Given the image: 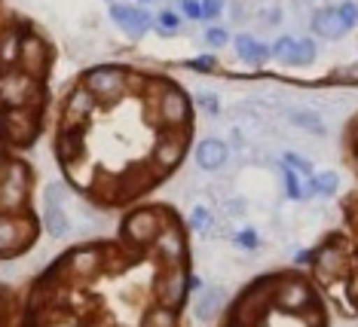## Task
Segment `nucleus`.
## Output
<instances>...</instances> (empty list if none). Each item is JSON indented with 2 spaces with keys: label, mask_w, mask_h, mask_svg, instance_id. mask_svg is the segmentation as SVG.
<instances>
[{
  "label": "nucleus",
  "mask_w": 358,
  "mask_h": 327,
  "mask_svg": "<svg viewBox=\"0 0 358 327\" xmlns=\"http://www.w3.org/2000/svg\"><path fill=\"white\" fill-rule=\"evenodd\" d=\"M294 49H297V37H279L273 43V59H279L285 64H291V59H294Z\"/></svg>",
  "instance_id": "obj_28"
},
{
  "label": "nucleus",
  "mask_w": 358,
  "mask_h": 327,
  "mask_svg": "<svg viewBox=\"0 0 358 327\" xmlns=\"http://www.w3.org/2000/svg\"><path fill=\"white\" fill-rule=\"evenodd\" d=\"M236 52H239V59L248 61V64H264V61L273 55L270 49H266V43H260V40L248 37V34H239V37H236Z\"/></svg>",
  "instance_id": "obj_21"
},
{
  "label": "nucleus",
  "mask_w": 358,
  "mask_h": 327,
  "mask_svg": "<svg viewBox=\"0 0 358 327\" xmlns=\"http://www.w3.org/2000/svg\"><path fill=\"white\" fill-rule=\"evenodd\" d=\"M141 3H153V0H141Z\"/></svg>",
  "instance_id": "obj_39"
},
{
  "label": "nucleus",
  "mask_w": 358,
  "mask_h": 327,
  "mask_svg": "<svg viewBox=\"0 0 358 327\" xmlns=\"http://www.w3.org/2000/svg\"><path fill=\"white\" fill-rule=\"evenodd\" d=\"M43 226L52 239H62L71 230L68 217V193H64L62 181H50L43 190Z\"/></svg>",
  "instance_id": "obj_7"
},
{
  "label": "nucleus",
  "mask_w": 358,
  "mask_h": 327,
  "mask_svg": "<svg viewBox=\"0 0 358 327\" xmlns=\"http://www.w3.org/2000/svg\"><path fill=\"white\" fill-rule=\"evenodd\" d=\"M144 327H178L175 324V312L172 309H166V306L150 309V312L144 315Z\"/></svg>",
  "instance_id": "obj_26"
},
{
  "label": "nucleus",
  "mask_w": 358,
  "mask_h": 327,
  "mask_svg": "<svg viewBox=\"0 0 358 327\" xmlns=\"http://www.w3.org/2000/svg\"><path fill=\"white\" fill-rule=\"evenodd\" d=\"M187 291H190V275L184 272V266L166 269V272L157 279V300H159V306H166V309L181 306Z\"/></svg>",
  "instance_id": "obj_12"
},
{
  "label": "nucleus",
  "mask_w": 358,
  "mask_h": 327,
  "mask_svg": "<svg viewBox=\"0 0 358 327\" xmlns=\"http://www.w3.org/2000/svg\"><path fill=\"white\" fill-rule=\"evenodd\" d=\"M288 119L294 122V126H300V129H306V132H315V135H324V122L315 117L313 110H288Z\"/></svg>",
  "instance_id": "obj_23"
},
{
  "label": "nucleus",
  "mask_w": 358,
  "mask_h": 327,
  "mask_svg": "<svg viewBox=\"0 0 358 327\" xmlns=\"http://www.w3.org/2000/svg\"><path fill=\"white\" fill-rule=\"evenodd\" d=\"M129 83H132V73L126 68H113V64L92 68L83 80V86L99 98V104H110V101H117V98H123L129 92Z\"/></svg>",
  "instance_id": "obj_3"
},
{
  "label": "nucleus",
  "mask_w": 358,
  "mask_h": 327,
  "mask_svg": "<svg viewBox=\"0 0 358 327\" xmlns=\"http://www.w3.org/2000/svg\"><path fill=\"white\" fill-rule=\"evenodd\" d=\"M315 61V43L309 37L297 40V49H294V59H291V64L294 68H303V64H313Z\"/></svg>",
  "instance_id": "obj_27"
},
{
  "label": "nucleus",
  "mask_w": 358,
  "mask_h": 327,
  "mask_svg": "<svg viewBox=\"0 0 358 327\" xmlns=\"http://www.w3.org/2000/svg\"><path fill=\"white\" fill-rule=\"evenodd\" d=\"M40 80L22 68L0 71V104L3 108H40Z\"/></svg>",
  "instance_id": "obj_1"
},
{
  "label": "nucleus",
  "mask_w": 358,
  "mask_h": 327,
  "mask_svg": "<svg viewBox=\"0 0 358 327\" xmlns=\"http://www.w3.org/2000/svg\"><path fill=\"white\" fill-rule=\"evenodd\" d=\"M3 168H6V159H3V150H0V175H3Z\"/></svg>",
  "instance_id": "obj_38"
},
{
  "label": "nucleus",
  "mask_w": 358,
  "mask_h": 327,
  "mask_svg": "<svg viewBox=\"0 0 358 327\" xmlns=\"http://www.w3.org/2000/svg\"><path fill=\"white\" fill-rule=\"evenodd\" d=\"M64 171H68V181L74 184V187H80V190H89V187H95V181H99V175H95L92 168H86L83 159L68 162V166H64Z\"/></svg>",
  "instance_id": "obj_22"
},
{
  "label": "nucleus",
  "mask_w": 358,
  "mask_h": 327,
  "mask_svg": "<svg viewBox=\"0 0 358 327\" xmlns=\"http://www.w3.org/2000/svg\"><path fill=\"white\" fill-rule=\"evenodd\" d=\"M95 104H99V98L89 92L86 86H77L74 92L68 95V101H64V119H62L64 132H68V129H83V122L89 119V113L95 110Z\"/></svg>",
  "instance_id": "obj_13"
},
{
  "label": "nucleus",
  "mask_w": 358,
  "mask_h": 327,
  "mask_svg": "<svg viewBox=\"0 0 358 327\" xmlns=\"http://www.w3.org/2000/svg\"><path fill=\"white\" fill-rule=\"evenodd\" d=\"M157 117L162 119V126L166 129L187 132V126H190V98H187L181 89L169 86L166 92L157 98Z\"/></svg>",
  "instance_id": "obj_8"
},
{
  "label": "nucleus",
  "mask_w": 358,
  "mask_h": 327,
  "mask_svg": "<svg viewBox=\"0 0 358 327\" xmlns=\"http://www.w3.org/2000/svg\"><path fill=\"white\" fill-rule=\"evenodd\" d=\"M37 226L28 215H0V257H15L34 245Z\"/></svg>",
  "instance_id": "obj_4"
},
{
  "label": "nucleus",
  "mask_w": 358,
  "mask_h": 327,
  "mask_svg": "<svg viewBox=\"0 0 358 327\" xmlns=\"http://www.w3.org/2000/svg\"><path fill=\"white\" fill-rule=\"evenodd\" d=\"M340 187V177L334 175V171H324V175H315V177H309V184H306V193H324V196H331L334 190Z\"/></svg>",
  "instance_id": "obj_24"
},
{
  "label": "nucleus",
  "mask_w": 358,
  "mask_h": 327,
  "mask_svg": "<svg viewBox=\"0 0 358 327\" xmlns=\"http://www.w3.org/2000/svg\"><path fill=\"white\" fill-rule=\"evenodd\" d=\"M181 10H184L187 19L199 22L202 19V0H181Z\"/></svg>",
  "instance_id": "obj_33"
},
{
  "label": "nucleus",
  "mask_w": 358,
  "mask_h": 327,
  "mask_svg": "<svg viewBox=\"0 0 358 327\" xmlns=\"http://www.w3.org/2000/svg\"><path fill=\"white\" fill-rule=\"evenodd\" d=\"M153 251H157L159 260L169 269H172V266H184V260H187V239H184V233L178 230V224L166 220L162 233L157 235V242H153Z\"/></svg>",
  "instance_id": "obj_11"
},
{
  "label": "nucleus",
  "mask_w": 358,
  "mask_h": 327,
  "mask_svg": "<svg viewBox=\"0 0 358 327\" xmlns=\"http://www.w3.org/2000/svg\"><path fill=\"white\" fill-rule=\"evenodd\" d=\"M157 28L162 34H175V31L181 28V19H178V13H172V10H162L157 15Z\"/></svg>",
  "instance_id": "obj_29"
},
{
  "label": "nucleus",
  "mask_w": 358,
  "mask_h": 327,
  "mask_svg": "<svg viewBox=\"0 0 358 327\" xmlns=\"http://www.w3.org/2000/svg\"><path fill=\"white\" fill-rule=\"evenodd\" d=\"M285 166L294 168L297 175H309V171H313V166H309L303 157H297V153H285Z\"/></svg>",
  "instance_id": "obj_31"
},
{
  "label": "nucleus",
  "mask_w": 358,
  "mask_h": 327,
  "mask_svg": "<svg viewBox=\"0 0 358 327\" xmlns=\"http://www.w3.org/2000/svg\"><path fill=\"white\" fill-rule=\"evenodd\" d=\"M236 245H239V248H257V233L255 230L236 233Z\"/></svg>",
  "instance_id": "obj_35"
},
{
  "label": "nucleus",
  "mask_w": 358,
  "mask_h": 327,
  "mask_svg": "<svg viewBox=\"0 0 358 327\" xmlns=\"http://www.w3.org/2000/svg\"><path fill=\"white\" fill-rule=\"evenodd\" d=\"M227 40H230V34H227L224 28H208V31H206V43H208V46H217V49H221Z\"/></svg>",
  "instance_id": "obj_32"
},
{
  "label": "nucleus",
  "mask_w": 358,
  "mask_h": 327,
  "mask_svg": "<svg viewBox=\"0 0 358 327\" xmlns=\"http://www.w3.org/2000/svg\"><path fill=\"white\" fill-rule=\"evenodd\" d=\"M28 28H6L0 34V71L19 68V52H22V37Z\"/></svg>",
  "instance_id": "obj_19"
},
{
  "label": "nucleus",
  "mask_w": 358,
  "mask_h": 327,
  "mask_svg": "<svg viewBox=\"0 0 358 327\" xmlns=\"http://www.w3.org/2000/svg\"><path fill=\"white\" fill-rule=\"evenodd\" d=\"M224 303H227V291L224 288H206V291H199L196 303H193V315H196V321L208 324L211 318L224 309Z\"/></svg>",
  "instance_id": "obj_18"
},
{
  "label": "nucleus",
  "mask_w": 358,
  "mask_h": 327,
  "mask_svg": "<svg viewBox=\"0 0 358 327\" xmlns=\"http://www.w3.org/2000/svg\"><path fill=\"white\" fill-rule=\"evenodd\" d=\"M184 150H187V132H175V129H166L159 141L153 144V168L172 171L175 166H181Z\"/></svg>",
  "instance_id": "obj_10"
},
{
  "label": "nucleus",
  "mask_w": 358,
  "mask_h": 327,
  "mask_svg": "<svg viewBox=\"0 0 358 327\" xmlns=\"http://www.w3.org/2000/svg\"><path fill=\"white\" fill-rule=\"evenodd\" d=\"M162 226H166V217L159 208H135L123 220V239L135 248H150L162 233Z\"/></svg>",
  "instance_id": "obj_5"
},
{
  "label": "nucleus",
  "mask_w": 358,
  "mask_h": 327,
  "mask_svg": "<svg viewBox=\"0 0 358 327\" xmlns=\"http://www.w3.org/2000/svg\"><path fill=\"white\" fill-rule=\"evenodd\" d=\"M28 184H31V171L25 162L10 159L0 175V215H15L25 208L28 202Z\"/></svg>",
  "instance_id": "obj_2"
},
{
  "label": "nucleus",
  "mask_w": 358,
  "mask_h": 327,
  "mask_svg": "<svg viewBox=\"0 0 358 327\" xmlns=\"http://www.w3.org/2000/svg\"><path fill=\"white\" fill-rule=\"evenodd\" d=\"M224 10V0H202V19H217Z\"/></svg>",
  "instance_id": "obj_34"
},
{
  "label": "nucleus",
  "mask_w": 358,
  "mask_h": 327,
  "mask_svg": "<svg viewBox=\"0 0 358 327\" xmlns=\"http://www.w3.org/2000/svg\"><path fill=\"white\" fill-rule=\"evenodd\" d=\"M196 101H199V104H202V108H206L208 113H217V108H221V104H217V101H215V98H211V95H199Z\"/></svg>",
  "instance_id": "obj_37"
},
{
  "label": "nucleus",
  "mask_w": 358,
  "mask_h": 327,
  "mask_svg": "<svg viewBox=\"0 0 358 327\" xmlns=\"http://www.w3.org/2000/svg\"><path fill=\"white\" fill-rule=\"evenodd\" d=\"M313 31L319 37H324V40H340L349 28H346V22L340 19L337 6H324V10H319L313 15Z\"/></svg>",
  "instance_id": "obj_17"
},
{
  "label": "nucleus",
  "mask_w": 358,
  "mask_h": 327,
  "mask_svg": "<svg viewBox=\"0 0 358 327\" xmlns=\"http://www.w3.org/2000/svg\"><path fill=\"white\" fill-rule=\"evenodd\" d=\"M19 68L34 80H43L46 71H50V43L43 37L25 31L22 37V52H19Z\"/></svg>",
  "instance_id": "obj_9"
},
{
  "label": "nucleus",
  "mask_w": 358,
  "mask_h": 327,
  "mask_svg": "<svg viewBox=\"0 0 358 327\" xmlns=\"http://www.w3.org/2000/svg\"><path fill=\"white\" fill-rule=\"evenodd\" d=\"M227 159H230V147L221 138H206V141H199L196 147V166L202 171H221L227 166Z\"/></svg>",
  "instance_id": "obj_15"
},
{
  "label": "nucleus",
  "mask_w": 358,
  "mask_h": 327,
  "mask_svg": "<svg viewBox=\"0 0 358 327\" xmlns=\"http://www.w3.org/2000/svg\"><path fill=\"white\" fill-rule=\"evenodd\" d=\"M337 13H340V19L346 22V28H355V24H358V3H352V0L340 3V6H337Z\"/></svg>",
  "instance_id": "obj_30"
},
{
  "label": "nucleus",
  "mask_w": 358,
  "mask_h": 327,
  "mask_svg": "<svg viewBox=\"0 0 358 327\" xmlns=\"http://www.w3.org/2000/svg\"><path fill=\"white\" fill-rule=\"evenodd\" d=\"M37 132H40L37 108H3V113H0V135H3V141L25 147L34 141Z\"/></svg>",
  "instance_id": "obj_6"
},
{
  "label": "nucleus",
  "mask_w": 358,
  "mask_h": 327,
  "mask_svg": "<svg viewBox=\"0 0 358 327\" xmlns=\"http://www.w3.org/2000/svg\"><path fill=\"white\" fill-rule=\"evenodd\" d=\"M83 153H86L83 129H68V132L62 129V135H59V159L68 166V162L83 159Z\"/></svg>",
  "instance_id": "obj_20"
},
{
  "label": "nucleus",
  "mask_w": 358,
  "mask_h": 327,
  "mask_svg": "<svg viewBox=\"0 0 358 327\" xmlns=\"http://www.w3.org/2000/svg\"><path fill=\"white\" fill-rule=\"evenodd\" d=\"M190 226H193V233L208 235L211 226H215V215H211L206 205H196V208H193V215H190Z\"/></svg>",
  "instance_id": "obj_25"
},
{
  "label": "nucleus",
  "mask_w": 358,
  "mask_h": 327,
  "mask_svg": "<svg viewBox=\"0 0 358 327\" xmlns=\"http://www.w3.org/2000/svg\"><path fill=\"white\" fill-rule=\"evenodd\" d=\"M355 144H358V141H355ZM355 159H358V153H355Z\"/></svg>",
  "instance_id": "obj_40"
},
{
  "label": "nucleus",
  "mask_w": 358,
  "mask_h": 327,
  "mask_svg": "<svg viewBox=\"0 0 358 327\" xmlns=\"http://www.w3.org/2000/svg\"><path fill=\"white\" fill-rule=\"evenodd\" d=\"M190 71H211L215 68V59H208V55H202V59H193L190 64H187Z\"/></svg>",
  "instance_id": "obj_36"
},
{
  "label": "nucleus",
  "mask_w": 358,
  "mask_h": 327,
  "mask_svg": "<svg viewBox=\"0 0 358 327\" xmlns=\"http://www.w3.org/2000/svg\"><path fill=\"white\" fill-rule=\"evenodd\" d=\"M101 263H104V254L99 248H77L68 257V272L74 279H92V275H99Z\"/></svg>",
  "instance_id": "obj_16"
},
{
  "label": "nucleus",
  "mask_w": 358,
  "mask_h": 327,
  "mask_svg": "<svg viewBox=\"0 0 358 327\" xmlns=\"http://www.w3.org/2000/svg\"><path fill=\"white\" fill-rule=\"evenodd\" d=\"M110 15H113V22L120 24V31H123L126 37H132V40L144 37L150 31V24H153V19L148 13L138 10V6H129V3H113Z\"/></svg>",
  "instance_id": "obj_14"
}]
</instances>
